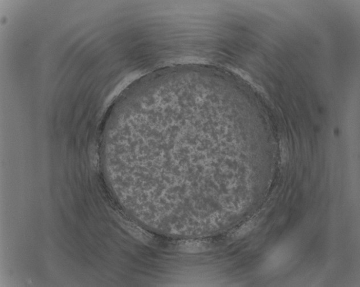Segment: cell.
<instances>
[{
	"label": "cell",
	"instance_id": "cell-1",
	"mask_svg": "<svg viewBox=\"0 0 360 287\" xmlns=\"http://www.w3.org/2000/svg\"><path fill=\"white\" fill-rule=\"evenodd\" d=\"M210 245L206 242L201 241L186 242L180 245L181 251L189 253H198L208 250Z\"/></svg>",
	"mask_w": 360,
	"mask_h": 287
},
{
	"label": "cell",
	"instance_id": "cell-2",
	"mask_svg": "<svg viewBox=\"0 0 360 287\" xmlns=\"http://www.w3.org/2000/svg\"><path fill=\"white\" fill-rule=\"evenodd\" d=\"M117 221L122 227L129 232L130 234L133 236L134 238L143 242H147L149 240V236L138 229L135 226H133L131 223L125 221L119 217H117Z\"/></svg>",
	"mask_w": 360,
	"mask_h": 287
}]
</instances>
